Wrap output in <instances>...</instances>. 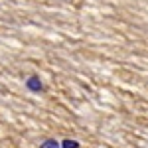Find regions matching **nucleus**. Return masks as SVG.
I'll list each match as a JSON object with an SVG mask.
<instances>
[{
    "mask_svg": "<svg viewBox=\"0 0 148 148\" xmlns=\"http://www.w3.org/2000/svg\"><path fill=\"white\" fill-rule=\"evenodd\" d=\"M26 85H28V89L34 93H40L42 89H44V85H42V81H40V77H36V75H32L30 79L26 81Z\"/></svg>",
    "mask_w": 148,
    "mask_h": 148,
    "instance_id": "f257e3e1",
    "label": "nucleus"
},
{
    "mask_svg": "<svg viewBox=\"0 0 148 148\" xmlns=\"http://www.w3.org/2000/svg\"><path fill=\"white\" fill-rule=\"evenodd\" d=\"M40 148H59V144H57V140H53V138H47L46 142H42Z\"/></svg>",
    "mask_w": 148,
    "mask_h": 148,
    "instance_id": "f03ea898",
    "label": "nucleus"
},
{
    "mask_svg": "<svg viewBox=\"0 0 148 148\" xmlns=\"http://www.w3.org/2000/svg\"><path fill=\"white\" fill-rule=\"evenodd\" d=\"M61 148H79V144H77L75 140H65V142H63V146H61Z\"/></svg>",
    "mask_w": 148,
    "mask_h": 148,
    "instance_id": "7ed1b4c3",
    "label": "nucleus"
}]
</instances>
